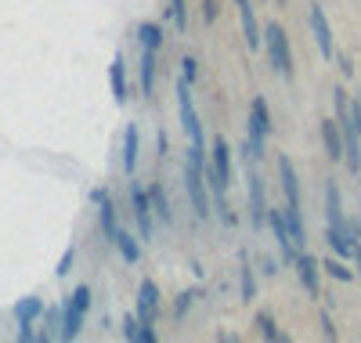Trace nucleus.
I'll use <instances>...</instances> for the list:
<instances>
[{
  "label": "nucleus",
  "mask_w": 361,
  "mask_h": 343,
  "mask_svg": "<svg viewBox=\"0 0 361 343\" xmlns=\"http://www.w3.org/2000/svg\"><path fill=\"white\" fill-rule=\"evenodd\" d=\"M195 296H199V293H180V296H177V303H173V318H185Z\"/></svg>",
  "instance_id": "nucleus-30"
},
{
  "label": "nucleus",
  "mask_w": 361,
  "mask_h": 343,
  "mask_svg": "<svg viewBox=\"0 0 361 343\" xmlns=\"http://www.w3.org/2000/svg\"><path fill=\"white\" fill-rule=\"evenodd\" d=\"M279 177H282V192H286V206H300V177L289 155L279 160Z\"/></svg>",
  "instance_id": "nucleus-16"
},
{
  "label": "nucleus",
  "mask_w": 361,
  "mask_h": 343,
  "mask_svg": "<svg viewBox=\"0 0 361 343\" xmlns=\"http://www.w3.org/2000/svg\"><path fill=\"white\" fill-rule=\"evenodd\" d=\"M322 267H325L329 275H333V278H340V282H350V267H343L340 260H325Z\"/></svg>",
  "instance_id": "nucleus-29"
},
{
  "label": "nucleus",
  "mask_w": 361,
  "mask_h": 343,
  "mask_svg": "<svg viewBox=\"0 0 361 343\" xmlns=\"http://www.w3.org/2000/svg\"><path fill=\"white\" fill-rule=\"evenodd\" d=\"M170 22L185 33L188 29V0H170Z\"/></svg>",
  "instance_id": "nucleus-25"
},
{
  "label": "nucleus",
  "mask_w": 361,
  "mask_h": 343,
  "mask_svg": "<svg viewBox=\"0 0 361 343\" xmlns=\"http://www.w3.org/2000/svg\"><path fill=\"white\" fill-rule=\"evenodd\" d=\"M73 257H76V249L69 246L66 253H62V260H58V275H69V271H73Z\"/></svg>",
  "instance_id": "nucleus-31"
},
{
  "label": "nucleus",
  "mask_w": 361,
  "mask_h": 343,
  "mask_svg": "<svg viewBox=\"0 0 361 343\" xmlns=\"http://www.w3.org/2000/svg\"><path fill=\"white\" fill-rule=\"evenodd\" d=\"M123 336H127L130 343H141V318H137V315H127V318H123Z\"/></svg>",
  "instance_id": "nucleus-27"
},
{
  "label": "nucleus",
  "mask_w": 361,
  "mask_h": 343,
  "mask_svg": "<svg viewBox=\"0 0 361 343\" xmlns=\"http://www.w3.org/2000/svg\"><path fill=\"white\" fill-rule=\"evenodd\" d=\"M235 8H238V18H243L246 47H250V51H260V47H264V33H260V22H257V15H253V4H250V0H235Z\"/></svg>",
  "instance_id": "nucleus-12"
},
{
  "label": "nucleus",
  "mask_w": 361,
  "mask_h": 343,
  "mask_svg": "<svg viewBox=\"0 0 361 343\" xmlns=\"http://www.w3.org/2000/svg\"><path fill=\"white\" fill-rule=\"evenodd\" d=\"M44 300L40 296H22L18 303H15V322H18V339L22 343H29V339H37V332H33V322L44 315Z\"/></svg>",
  "instance_id": "nucleus-6"
},
{
  "label": "nucleus",
  "mask_w": 361,
  "mask_h": 343,
  "mask_svg": "<svg viewBox=\"0 0 361 343\" xmlns=\"http://www.w3.org/2000/svg\"><path fill=\"white\" fill-rule=\"evenodd\" d=\"M177 112H180V127H185L188 141H192V145H206V141H202V123H199V112H195V102H192V83H188V80H177Z\"/></svg>",
  "instance_id": "nucleus-5"
},
{
  "label": "nucleus",
  "mask_w": 361,
  "mask_h": 343,
  "mask_svg": "<svg viewBox=\"0 0 361 343\" xmlns=\"http://www.w3.org/2000/svg\"><path fill=\"white\" fill-rule=\"evenodd\" d=\"M185 192L192 203V217L202 224L209 221V184H206V145H192L188 148V163H185Z\"/></svg>",
  "instance_id": "nucleus-1"
},
{
  "label": "nucleus",
  "mask_w": 361,
  "mask_h": 343,
  "mask_svg": "<svg viewBox=\"0 0 361 343\" xmlns=\"http://www.w3.org/2000/svg\"><path fill=\"white\" fill-rule=\"evenodd\" d=\"M148 199H152V213L170 228V224H173V206H170L166 188H163V184H152V188H148Z\"/></svg>",
  "instance_id": "nucleus-20"
},
{
  "label": "nucleus",
  "mask_w": 361,
  "mask_h": 343,
  "mask_svg": "<svg viewBox=\"0 0 361 343\" xmlns=\"http://www.w3.org/2000/svg\"><path fill=\"white\" fill-rule=\"evenodd\" d=\"M202 18L206 22H217V0H206V4H202Z\"/></svg>",
  "instance_id": "nucleus-32"
},
{
  "label": "nucleus",
  "mask_w": 361,
  "mask_h": 343,
  "mask_svg": "<svg viewBox=\"0 0 361 343\" xmlns=\"http://www.w3.org/2000/svg\"><path fill=\"white\" fill-rule=\"evenodd\" d=\"M264 47L271 58V69H275L282 80H293V51H289V37L279 22L264 25Z\"/></svg>",
  "instance_id": "nucleus-3"
},
{
  "label": "nucleus",
  "mask_w": 361,
  "mask_h": 343,
  "mask_svg": "<svg viewBox=\"0 0 361 343\" xmlns=\"http://www.w3.org/2000/svg\"><path fill=\"white\" fill-rule=\"evenodd\" d=\"M257 332L264 336V339H271V343H279V339H286V332L275 325V318H271L267 315V311H260V315H257Z\"/></svg>",
  "instance_id": "nucleus-24"
},
{
  "label": "nucleus",
  "mask_w": 361,
  "mask_h": 343,
  "mask_svg": "<svg viewBox=\"0 0 361 343\" xmlns=\"http://www.w3.org/2000/svg\"><path fill=\"white\" fill-rule=\"evenodd\" d=\"M137 148H141V131H137V123H127L123 127V174L134 177L137 170Z\"/></svg>",
  "instance_id": "nucleus-15"
},
{
  "label": "nucleus",
  "mask_w": 361,
  "mask_h": 343,
  "mask_svg": "<svg viewBox=\"0 0 361 343\" xmlns=\"http://www.w3.org/2000/svg\"><path fill=\"white\" fill-rule=\"evenodd\" d=\"M253 293H257V278H253V267H250V264H243V300L250 303V300H253Z\"/></svg>",
  "instance_id": "nucleus-28"
},
{
  "label": "nucleus",
  "mask_w": 361,
  "mask_h": 343,
  "mask_svg": "<svg viewBox=\"0 0 361 343\" xmlns=\"http://www.w3.org/2000/svg\"><path fill=\"white\" fill-rule=\"evenodd\" d=\"M354 257H357V275H361V246H354Z\"/></svg>",
  "instance_id": "nucleus-35"
},
{
  "label": "nucleus",
  "mask_w": 361,
  "mask_h": 343,
  "mask_svg": "<svg viewBox=\"0 0 361 343\" xmlns=\"http://www.w3.org/2000/svg\"><path fill=\"white\" fill-rule=\"evenodd\" d=\"M267 224H271V231H275V242H279V249H282V260L293 264L300 249H296V242H293V235H289L286 213H282V210H267Z\"/></svg>",
  "instance_id": "nucleus-10"
},
{
  "label": "nucleus",
  "mask_w": 361,
  "mask_h": 343,
  "mask_svg": "<svg viewBox=\"0 0 361 343\" xmlns=\"http://www.w3.org/2000/svg\"><path fill=\"white\" fill-rule=\"evenodd\" d=\"M180 80H188V83H195V80H199V61H195L192 54L180 58Z\"/></svg>",
  "instance_id": "nucleus-26"
},
{
  "label": "nucleus",
  "mask_w": 361,
  "mask_h": 343,
  "mask_svg": "<svg viewBox=\"0 0 361 343\" xmlns=\"http://www.w3.org/2000/svg\"><path fill=\"white\" fill-rule=\"evenodd\" d=\"M156 47H141V58H137V83H141V95L152 98L156 90Z\"/></svg>",
  "instance_id": "nucleus-13"
},
{
  "label": "nucleus",
  "mask_w": 361,
  "mask_h": 343,
  "mask_svg": "<svg viewBox=\"0 0 361 343\" xmlns=\"http://www.w3.org/2000/svg\"><path fill=\"white\" fill-rule=\"evenodd\" d=\"M325 217H329V228H343V203H340V188L336 184H325Z\"/></svg>",
  "instance_id": "nucleus-21"
},
{
  "label": "nucleus",
  "mask_w": 361,
  "mask_h": 343,
  "mask_svg": "<svg viewBox=\"0 0 361 343\" xmlns=\"http://www.w3.org/2000/svg\"><path fill=\"white\" fill-rule=\"evenodd\" d=\"M137 318L152 322V325L159 318V286L152 282V278H145V282L137 286Z\"/></svg>",
  "instance_id": "nucleus-11"
},
{
  "label": "nucleus",
  "mask_w": 361,
  "mask_h": 343,
  "mask_svg": "<svg viewBox=\"0 0 361 343\" xmlns=\"http://www.w3.org/2000/svg\"><path fill=\"white\" fill-rule=\"evenodd\" d=\"M322 141H325V155L329 160H343V131L340 119H322Z\"/></svg>",
  "instance_id": "nucleus-17"
},
{
  "label": "nucleus",
  "mask_w": 361,
  "mask_h": 343,
  "mask_svg": "<svg viewBox=\"0 0 361 343\" xmlns=\"http://www.w3.org/2000/svg\"><path fill=\"white\" fill-rule=\"evenodd\" d=\"M322 325H325V336L329 339H336V329H333V322H329V315H322Z\"/></svg>",
  "instance_id": "nucleus-34"
},
{
  "label": "nucleus",
  "mask_w": 361,
  "mask_h": 343,
  "mask_svg": "<svg viewBox=\"0 0 361 343\" xmlns=\"http://www.w3.org/2000/svg\"><path fill=\"white\" fill-rule=\"evenodd\" d=\"M130 206H134V217H137V228H141V239H152V199H148V188H141V184L134 181L130 184Z\"/></svg>",
  "instance_id": "nucleus-9"
},
{
  "label": "nucleus",
  "mask_w": 361,
  "mask_h": 343,
  "mask_svg": "<svg viewBox=\"0 0 361 343\" xmlns=\"http://www.w3.org/2000/svg\"><path fill=\"white\" fill-rule=\"evenodd\" d=\"M307 22H311V37H314V44H318L322 58H333V54H336V47H333V25H329V18H325L322 4H311Z\"/></svg>",
  "instance_id": "nucleus-8"
},
{
  "label": "nucleus",
  "mask_w": 361,
  "mask_h": 343,
  "mask_svg": "<svg viewBox=\"0 0 361 343\" xmlns=\"http://www.w3.org/2000/svg\"><path fill=\"white\" fill-rule=\"evenodd\" d=\"M137 47H163V25L159 22H141L137 25Z\"/></svg>",
  "instance_id": "nucleus-23"
},
{
  "label": "nucleus",
  "mask_w": 361,
  "mask_h": 343,
  "mask_svg": "<svg viewBox=\"0 0 361 343\" xmlns=\"http://www.w3.org/2000/svg\"><path fill=\"white\" fill-rule=\"evenodd\" d=\"M296 275H300V282H304V289L311 293V296H322V286H318V260L314 257H307V253H296Z\"/></svg>",
  "instance_id": "nucleus-14"
},
{
  "label": "nucleus",
  "mask_w": 361,
  "mask_h": 343,
  "mask_svg": "<svg viewBox=\"0 0 361 343\" xmlns=\"http://www.w3.org/2000/svg\"><path fill=\"white\" fill-rule=\"evenodd\" d=\"M90 289L87 286H76L69 293V300L62 303V329H58V336L62 339H76L80 329H83V318H87V311H90Z\"/></svg>",
  "instance_id": "nucleus-4"
},
{
  "label": "nucleus",
  "mask_w": 361,
  "mask_h": 343,
  "mask_svg": "<svg viewBox=\"0 0 361 343\" xmlns=\"http://www.w3.org/2000/svg\"><path fill=\"white\" fill-rule=\"evenodd\" d=\"M112 246H116V253L123 257L127 264H137V260H141V242H137V239H134L130 231H123V228H119V231H116V242H112Z\"/></svg>",
  "instance_id": "nucleus-22"
},
{
  "label": "nucleus",
  "mask_w": 361,
  "mask_h": 343,
  "mask_svg": "<svg viewBox=\"0 0 361 343\" xmlns=\"http://www.w3.org/2000/svg\"><path fill=\"white\" fill-rule=\"evenodd\" d=\"M267 138H271V109H267V102L257 95V98L250 102V138H246L250 163H260V160H264Z\"/></svg>",
  "instance_id": "nucleus-2"
},
{
  "label": "nucleus",
  "mask_w": 361,
  "mask_h": 343,
  "mask_svg": "<svg viewBox=\"0 0 361 343\" xmlns=\"http://www.w3.org/2000/svg\"><path fill=\"white\" fill-rule=\"evenodd\" d=\"M350 123H354V131L361 134V98H357V102L350 105Z\"/></svg>",
  "instance_id": "nucleus-33"
},
{
  "label": "nucleus",
  "mask_w": 361,
  "mask_h": 343,
  "mask_svg": "<svg viewBox=\"0 0 361 343\" xmlns=\"http://www.w3.org/2000/svg\"><path fill=\"white\" fill-rule=\"evenodd\" d=\"M246 192H250V221H253V228H260L264 221H267V192H264V177L253 170V163H250V174H246Z\"/></svg>",
  "instance_id": "nucleus-7"
},
{
  "label": "nucleus",
  "mask_w": 361,
  "mask_h": 343,
  "mask_svg": "<svg viewBox=\"0 0 361 343\" xmlns=\"http://www.w3.org/2000/svg\"><path fill=\"white\" fill-rule=\"evenodd\" d=\"M109 83H112V98L116 105H123L127 102V61L123 58H112V66H109Z\"/></svg>",
  "instance_id": "nucleus-18"
},
{
  "label": "nucleus",
  "mask_w": 361,
  "mask_h": 343,
  "mask_svg": "<svg viewBox=\"0 0 361 343\" xmlns=\"http://www.w3.org/2000/svg\"><path fill=\"white\" fill-rule=\"evenodd\" d=\"M98 224H102V235L109 239V246L116 242V231H119V213H116V203L105 195L98 203Z\"/></svg>",
  "instance_id": "nucleus-19"
}]
</instances>
